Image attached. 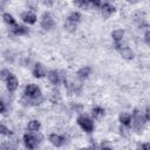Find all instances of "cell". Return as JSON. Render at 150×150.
I'll list each match as a JSON object with an SVG mask.
<instances>
[{
    "label": "cell",
    "mask_w": 150,
    "mask_h": 150,
    "mask_svg": "<svg viewBox=\"0 0 150 150\" xmlns=\"http://www.w3.org/2000/svg\"><path fill=\"white\" fill-rule=\"evenodd\" d=\"M25 94L33 102V104H39V102H41V91L36 84L33 83L27 84L25 89Z\"/></svg>",
    "instance_id": "1"
},
{
    "label": "cell",
    "mask_w": 150,
    "mask_h": 150,
    "mask_svg": "<svg viewBox=\"0 0 150 150\" xmlns=\"http://www.w3.org/2000/svg\"><path fill=\"white\" fill-rule=\"evenodd\" d=\"M131 121H132V125H134V129H135V130L141 131V130L143 129L144 123H145V118L141 115V112H139L137 109L134 110V115H132Z\"/></svg>",
    "instance_id": "2"
},
{
    "label": "cell",
    "mask_w": 150,
    "mask_h": 150,
    "mask_svg": "<svg viewBox=\"0 0 150 150\" xmlns=\"http://www.w3.org/2000/svg\"><path fill=\"white\" fill-rule=\"evenodd\" d=\"M77 123L79 125L87 132H91L94 130V123L90 118H88L87 116H80L77 118Z\"/></svg>",
    "instance_id": "3"
},
{
    "label": "cell",
    "mask_w": 150,
    "mask_h": 150,
    "mask_svg": "<svg viewBox=\"0 0 150 150\" xmlns=\"http://www.w3.org/2000/svg\"><path fill=\"white\" fill-rule=\"evenodd\" d=\"M41 26L46 30L53 28V26H54V19H53V16H52L50 13H48V12L43 13L42 19H41Z\"/></svg>",
    "instance_id": "4"
},
{
    "label": "cell",
    "mask_w": 150,
    "mask_h": 150,
    "mask_svg": "<svg viewBox=\"0 0 150 150\" xmlns=\"http://www.w3.org/2000/svg\"><path fill=\"white\" fill-rule=\"evenodd\" d=\"M23 142H25L26 148L29 149V150H32V149H34V148L36 146V144H38V138H36L35 136H33V135L26 134V135L23 136Z\"/></svg>",
    "instance_id": "5"
},
{
    "label": "cell",
    "mask_w": 150,
    "mask_h": 150,
    "mask_svg": "<svg viewBox=\"0 0 150 150\" xmlns=\"http://www.w3.org/2000/svg\"><path fill=\"white\" fill-rule=\"evenodd\" d=\"M116 48H117V50L120 52V54L122 55V57H124V59H127V60H131V59L134 57V53L131 52L130 48L124 47V46H121L120 43H116Z\"/></svg>",
    "instance_id": "6"
},
{
    "label": "cell",
    "mask_w": 150,
    "mask_h": 150,
    "mask_svg": "<svg viewBox=\"0 0 150 150\" xmlns=\"http://www.w3.org/2000/svg\"><path fill=\"white\" fill-rule=\"evenodd\" d=\"M49 141H50V143H52L53 145H55V146H61V145L64 144L66 138L62 137V136H60V135L52 134V135L49 136Z\"/></svg>",
    "instance_id": "7"
},
{
    "label": "cell",
    "mask_w": 150,
    "mask_h": 150,
    "mask_svg": "<svg viewBox=\"0 0 150 150\" xmlns=\"http://www.w3.org/2000/svg\"><path fill=\"white\" fill-rule=\"evenodd\" d=\"M21 19H22L26 23H30V25L36 21V16H35V14L32 13V12H25V13H22Z\"/></svg>",
    "instance_id": "8"
},
{
    "label": "cell",
    "mask_w": 150,
    "mask_h": 150,
    "mask_svg": "<svg viewBox=\"0 0 150 150\" xmlns=\"http://www.w3.org/2000/svg\"><path fill=\"white\" fill-rule=\"evenodd\" d=\"M101 9H102V14L105 18H108L110 14H112L115 12V7L112 5H110V4H103V5H101Z\"/></svg>",
    "instance_id": "9"
},
{
    "label": "cell",
    "mask_w": 150,
    "mask_h": 150,
    "mask_svg": "<svg viewBox=\"0 0 150 150\" xmlns=\"http://www.w3.org/2000/svg\"><path fill=\"white\" fill-rule=\"evenodd\" d=\"M33 74L35 77H43L46 75V68L41 63H38L33 70Z\"/></svg>",
    "instance_id": "10"
},
{
    "label": "cell",
    "mask_w": 150,
    "mask_h": 150,
    "mask_svg": "<svg viewBox=\"0 0 150 150\" xmlns=\"http://www.w3.org/2000/svg\"><path fill=\"white\" fill-rule=\"evenodd\" d=\"M18 79L15 77V76H11L8 80H7V88H8V90L9 91H14L16 88H18Z\"/></svg>",
    "instance_id": "11"
},
{
    "label": "cell",
    "mask_w": 150,
    "mask_h": 150,
    "mask_svg": "<svg viewBox=\"0 0 150 150\" xmlns=\"http://www.w3.org/2000/svg\"><path fill=\"white\" fill-rule=\"evenodd\" d=\"M48 79L49 81L53 83V84H59L60 83V75H59V71L56 70H50L48 73Z\"/></svg>",
    "instance_id": "12"
},
{
    "label": "cell",
    "mask_w": 150,
    "mask_h": 150,
    "mask_svg": "<svg viewBox=\"0 0 150 150\" xmlns=\"http://www.w3.org/2000/svg\"><path fill=\"white\" fill-rule=\"evenodd\" d=\"M13 33L16 34V35H23V34H27V33H28V29H27L25 26L15 25L14 28H13Z\"/></svg>",
    "instance_id": "13"
},
{
    "label": "cell",
    "mask_w": 150,
    "mask_h": 150,
    "mask_svg": "<svg viewBox=\"0 0 150 150\" xmlns=\"http://www.w3.org/2000/svg\"><path fill=\"white\" fill-rule=\"evenodd\" d=\"M111 36H112V39L118 43V42L123 39V36H124V30H122V29H116V30H114V32L111 33Z\"/></svg>",
    "instance_id": "14"
},
{
    "label": "cell",
    "mask_w": 150,
    "mask_h": 150,
    "mask_svg": "<svg viewBox=\"0 0 150 150\" xmlns=\"http://www.w3.org/2000/svg\"><path fill=\"white\" fill-rule=\"evenodd\" d=\"M80 18H81V14H80L79 12H73V13H70V15L68 16L67 21H69V22H71V23H75V25H76V22H79V21H80Z\"/></svg>",
    "instance_id": "15"
},
{
    "label": "cell",
    "mask_w": 150,
    "mask_h": 150,
    "mask_svg": "<svg viewBox=\"0 0 150 150\" xmlns=\"http://www.w3.org/2000/svg\"><path fill=\"white\" fill-rule=\"evenodd\" d=\"M90 71H91L90 67H83V68H81V69L77 71V75H79V77H81V79H86V77L89 76Z\"/></svg>",
    "instance_id": "16"
},
{
    "label": "cell",
    "mask_w": 150,
    "mask_h": 150,
    "mask_svg": "<svg viewBox=\"0 0 150 150\" xmlns=\"http://www.w3.org/2000/svg\"><path fill=\"white\" fill-rule=\"evenodd\" d=\"M120 121H121V123L123 124V125H129L130 124V122H131V116L129 115V114H127V112H123V114H121V116H120Z\"/></svg>",
    "instance_id": "17"
},
{
    "label": "cell",
    "mask_w": 150,
    "mask_h": 150,
    "mask_svg": "<svg viewBox=\"0 0 150 150\" xmlns=\"http://www.w3.org/2000/svg\"><path fill=\"white\" fill-rule=\"evenodd\" d=\"M40 129V123H39V121H30L29 123H28V130L29 131H38Z\"/></svg>",
    "instance_id": "18"
},
{
    "label": "cell",
    "mask_w": 150,
    "mask_h": 150,
    "mask_svg": "<svg viewBox=\"0 0 150 150\" xmlns=\"http://www.w3.org/2000/svg\"><path fill=\"white\" fill-rule=\"evenodd\" d=\"M93 116L94 117H96V118H98V117H101L103 114H104V110H103V108H101V107H95L94 109H93Z\"/></svg>",
    "instance_id": "19"
},
{
    "label": "cell",
    "mask_w": 150,
    "mask_h": 150,
    "mask_svg": "<svg viewBox=\"0 0 150 150\" xmlns=\"http://www.w3.org/2000/svg\"><path fill=\"white\" fill-rule=\"evenodd\" d=\"M4 20H5V22H7L8 25L15 26V20H14V18H13L9 13H5V14H4Z\"/></svg>",
    "instance_id": "20"
},
{
    "label": "cell",
    "mask_w": 150,
    "mask_h": 150,
    "mask_svg": "<svg viewBox=\"0 0 150 150\" xmlns=\"http://www.w3.org/2000/svg\"><path fill=\"white\" fill-rule=\"evenodd\" d=\"M11 76H12V74H11V71H9V70H7V69H4V70H1V71H0V79H1V80L7 81Z\"/></svg>",
    "instance_id": "21"
},
{
    "label": "cell",
    "mask_w": 150,
    "mask_h": 150,
    "mask_svg": "<svg viewBox=\"0 0 150 150\" xmlns=\"http://www.w3.org/2000/svg\"><path fill=\"white\" fill-rule=\"evenodd\" d=\"M1 148H2V150H15V144L7 142V143H4Z\"/></svg>",
    "instance_id": "22"
},
{
    "label": "cell",
    "mask_w": 150,
    "mask_h": 150,
    "mask_svg": "<svg viewBox=\"0 0 150 150\" xmlns=\"http://www.w3.org/2000/svg\"><path fill=\"white\" fill-rule=\"evenodd\" d=\"M64 28H66L67 30H69V32H74L75 28H76V25H75V23H71V22H69V21H66Z\"/></svg>",
    "instance_id": "23"
},
{
    "label": "cell",
    "mask_w": 150,
    "mask_h": 150,
    "mask_svg": "<svg viewBox=\"0 0 150 150\" xmlns=\"http://www.w3.org/2000/svg\"><path fill=\"white\" fill-rule=\"evenodd\" d=\"M11 134L12 131L7 127H5L4 124H0V135H11Z\"/></svg>",
    "instance_id": "24"
},
{
    "label": "cell",
    "mask_w": 150,
    "mask_h": 150,
    "mask_svg": "<svg viewBox=\"0 0 150 150\" xmlns=\"http://www.w3.org/2000/svg\"><path fill=\"white\" fill-rule=\"evenodd\" d=\"M77 6H80V7H82V8H88V6L90 5V2L89 1H77V2H75Z\"/></svg>",
    "instance_id": "25"
},
{
    "label": "cell",
    "mask_w": 150,
    "mask_h": 150,
    "mask_svg": "<svg viewBox=\"0 0 150 150\" xmlns=\"http://www.w3.org/2000/svg\"><path fill=\"white\" fill-rule=\"evenodd\" d=\"M138 150H150V144H149V142L143 143L142 145H139V146H138Z\"/></svg>",
    "instance_id": "26"
},
{
    "label": "cell",
    "mask_w": 150,
    "mask_h": 150,
    "mask_svg": "<svg viewBox=\"0 0 150 150\" xmlns=\"http://www.w3.org/2000/svg\"><path fill=\"white\" fill-rule=\"evenodd\" d=\"M144 38H145V42L149 45V43H150V32H149V30H146V32H145Z\"/></svg>",
    "instance_id": "27"
},
{
    "label": "cell",
    "mask_w": 150,
    "mask_h": 150,
    "mask_svg": "<svg viewBox=\"0 0 150 150\" xmlns=\"http://www.w3.org/2000/svg\"><path fill=\"white\" fill-rule=\"evenodd\" d=\"M150 118V115H149V108L145 109V121H149Z\"/></svg>",
    "instance_id": "28"
},
{
    "label": "cell",
    "mask_w": 150,
    "mask_h": 150,
    "mask_svg": "<svg viewBox=\"0 0 150 150\" xmlns=\"http://www.w3.org/2000/svg\"><path fill=\"white\" fill-rule=\"evenodd\" d=\"M5 109H6V108H5V104H4L2 102H0V114H1V112H4V111H5Z\"/></svg>",
    "instance_id": "29"
},
{
    "label": "cell",
    "mask_w": 150,
    "mask_h": 150,
    "mask_svg": "<svg viewBox=\"0 0 150 150\" xmlns=\"http://www.w3.org/2000/svg\"><path fill=\"white\" fill-rule=\"evenodd\" d=\"M102 150H111L110 148H107V146H104V148H102Z\"/></svg>",
    "instance_id": "30"
},
{
    "label": "cell",
    "mask_w": 150,
    "mask_h": 150,
    "mask_svg": "<svg viewBox=\"0 0 150 150\" xmlns=\"http://www.w3.org/2000/svg\"><path fill=\"white\" fill-rule=\"evenodd\" d=\"M80 150H88V149H80Z\"/></svg>",
    "instance_id": "31"
}]
</instances>
